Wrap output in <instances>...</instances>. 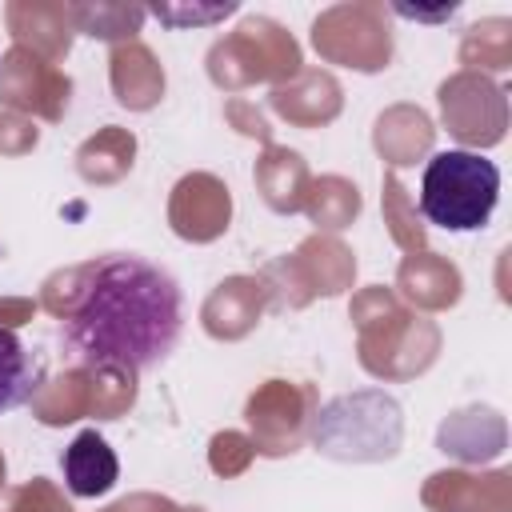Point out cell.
Here are the masks:
<instances>
[{"instance_id":"cell-1","label":"cell","mask_w":512,"mask_h":512,"mask_svg":"<svg viewBox=\"0 0 512 512\" xmlns=\"http://www.w3.org/2000/svg\"><path fill=\"white\" fill-rule=\"evenodd\" d=\"M180 336L184 288L140 252L92 256L76 272L72 300L60 308L68 360L100 376H144L176 352Z\"/></svg>"},{"instance_id":"cell-2","label":"cell","mask_w":512,"mask_h":512,"mask_svg":"<svg viewBox=\"0 0 512 512\" xmlns=\"http://www.w3.org/2000/svg\"><path fill=\"white\" fill-rule=\"evenodd\" d=\"M500 200V168L468 148H444L424 164L420 212L444 232H480Z\"/></svg>"},{"instance_id":"cell-3","label":"cell","mask_w":512,"mask_h":512,"mask_svg":"<svg viewBox=\"0 0 512 512\" xmlns=\"http://www.w3.org/2000/svg\"><path fill=\"white\" fill-rule=\"evenodd\" d=\"M60 468H64L68 492L80 496V500L104 496V492H112V484L120 480V460H116L112 444H108L96 428H84V432L72 436V444H68L64 456H60Z\"/></svg>"},{"instance_id":"cell-4","label":"cell","mask_w":512,"mask_h":512,"mask_svg":"<svg viewBox=\"0 0 512 512\" xmlns=\"http://www.w3.org/2000/svg\"><path fill=\"white\" fill-rule=\"evenodd\" d=\"M44 384V360L20 340L16 328L0 324V416L24 408Z\"/></svg>"}]
</instances>
